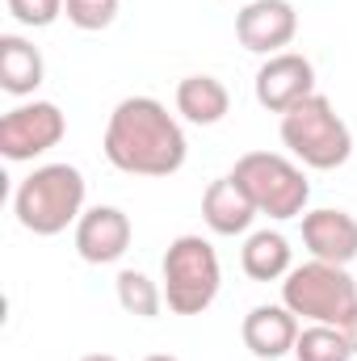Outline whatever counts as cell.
I'll use <instances>...</instances> for the list:
<instances>
[{
    "instance_id": "obj_7",
    "label": "cell",
    "mask_w": 357,
    "mask_h": 361,
    "mask_svg": "<svg viewBox=\"0 0 357 361\" xmlns=\"http://www.w3.org/2000/svg\"><path fill=\"white\" fill-rule=\"evenodd\" d=\"M63 135H68V118L55 101H25L0 118V156L13 164H25L59 147Z\"/></svg>"
},
{
    "instance_id": "obj_9",
    "label": "cell",
    "mask_w": 357,
    "mask_h": 361,
    "mask_svg": "<svg viewBox=\"0 0 357 361\" xmlns=\"http://www.w3.org/2000/svg\"><path fill=\"white\" fill-rule=\"evenodd\" d=\"M257 92V105L269 114H286L294 109L298 101H307L315 92V63L298 51H282V55H269L253 80Z\"/></svg>"
},
{
    "instance_id": "obj_4",
    "label": "cell",
    "mask_w": 357,
    "mask_h": 361,
    "mask_svg": "<svg viewBox=\"0 0 357 361\" xmlns=\"http://www.w3.org/2000/svg\"><path fill=\"white\" fill-rule=\"evenodd\" d=\"M282 302L307 324L345 328L357 315V281L345 265H328L311 257L307 265H294L282 277Z\"/></svg>"
},
{
    "instance_id": "obj_19",
    "label": "cell",
    "mask_w": 357,
    "mask_h": 361,
    "mask_svg": "<svg viewBox=\"0 0 357 361\" xmlns=\"http://www.w3.org/2000/svg\"><path fill=\"white\" fill-rule=\"evenodd\" d=\"M63 17L76 25V30H109L114 17H118V0H68L63 4Z\"/></svg>"
},
{
    "instance_id": "obj_10",
    "label": "cell",
    "mask_w": 357,
    "mask_h": 361,
    "mask_svg": "<svg viewBox=\"0 0 357 361\" xmlns=\"http://www.w3.org/2000/svg\"><path fill=\"white\" fill-rule=\"evenodd\" d=\"M131 240H135V227H131L126 210H118V206H92L76 223V252L89 265L122 261L131 252Z\"/></svg>"
},
{
    "instance_id": "obj_14",
    "label": "cell",
    "mask_w": 357,
    "mask_h": 361,
    "mask_svg": "<svg viewBox=\"0 0 357 361\" xmlns=\"http://www.w3.org/2000/svg\"><path fill=\"white\" fill-rule=\"evenodd\" d=\"M47 80V63L38 47L21 34H0V89L8 97H34Z\"/></svg>"
},
{
    "instance_id": "obj_6",
    "label": "cell",
    "mask_w": 357,
    "mask_h": 361,
    "mask_svg": "<svg viewBox=\"0 0 357 361\" xmlns=\"http://www.w3.org/2000/svg\"><path fill=\"white\" fill-rule=\"evenodd\" d=\"M223 286V265L210 240L177 235L164 252V302L173 315H202Z\"/></svg>"
},
{
    "instance_id": "obj_21",
    "label": "cell",
    "mask_w": 357,
    "mask_h": 361,
    "mask_svg": "<svg viewBox=\"0 0 357 361\" xmlns=\"http://www.w3.org/2000/svg\"><path fill=\"white\" fill-rule=\"evenodd\" d=\"M345 336H349V345H353V357H357V315L345 324Z\"/></svg>"
},
{
    "instance_id": "obj_5",
    "label": "cell",
    "mask_w": 357,
    "mask_h": 361,
    "mask_svg": "<svg viewBox=\"0 0 357 361\" xmlns=\"http://www.w3.org/2000/svg\"><path fill=\"white\" fill-rule=\"evenodd\" d=\"M231 177L244 185V193L253 197L257 214H269L277 223L286 219H303L307 202H311V180L303 173L298 160L282 156V152H244L231 169Z\"/></svg>"
},
{
    "instance_id": "obj_3",
    "label": "cell",
    "mask_w": 357,
    "mask_h": 361,
    "mask_svg": "<svg viewBox=\"0 0 357 361\" xmlns=\"http://www.w3.org/2000/svg\"><path fill=\"white\" fill-rule=\"evenodd\" d=\"M282 143L303 169L315 173H332L353 156V130L324 92H311L307 101L282 114Z\"/></svg>"
},
{
    "instance_id": "obj_12",
    "label": "cell",
    "mask_w": 357,
    "mask_h": 361,
    "mask_svg": "<svg viewBox=\"0 0 357 361\" xmlns=\"http://www.w3.org/2000/svg\"><path fill=\"white\" fill-rule=\"evenodd\" d=\"M303 244L315 261L328 265H353L357 261V219L349 210H307L303 214Z\"/></svg>"
},
{
    "instance_id": "obj_15",
    "label": "cell",
    "mask_w": 357,
    "mask_h": 361,
    "mask_svg": "<svg viewBox=\"0 0 357 361\" xmlns=\"http://www.w3.org/2000/svg\"><path fill=\"white\" fill-rule=\"evenodd\" d=\"M227 109H231V92L223 80H214V76H185L177 85V114L185 122H193V126H214V122H223L227 118Z\"/></svg>"
},
{
    "instance_id": "obj_23",
    "label": "cell",
    "mask_w": 357,
    "mask_h": 361,
    "mask_svg": "<svg viewBox=\"0 0 357 361\" xmlns=\"http://www.w3.org/2000/svg\"><path fill=\"white\" fill-rule=\"evenodd\" d=\"M80 361H118V357H109V353H89V357H80Z\"/></svg>"
},
{
    "instance_id": "obj_1",
    "label": "cell",
    "mask_w": 357,
    "mask_h": 361,
    "mask_svg": "<svg viewBox=\"0 0 357 361\" xmlns=\"http://www.w3.org/2000/svg\"><path fill=\"white\" fill-rule=\"evenodd\" d=\"M105 160L131 177H173L185 169L189 143L181 122L156 97H126L105 122Z\"/></svg>"
},
{
    "instance_id": "obj_8",
    "label": "cell",
    "mask_w": 357,
    "mask_h": 361,
    "mask_svg": "<svg viewBox=\"0 0 357 361\" xmlns=\"http://www.w3.org/2000/svg\"><path fill=\"white\" fill-rule=\"evenodd\" d=\"M298 34V13L290 0H244L236 13V38L253 55H282Z\"/></svg>"
},
{
    "instance_id": "obj_22",
    "label": "cell",
    "mask_w": 357,
    "mask_h": 361,
    "mask_svg": "<svg viewBox=\"0 0 357 361\" xmlns=\"http://www.w3.org/2000/svg\"><path fill=\"white\" fill-rule=\"evenodd\" d=\"M143 361H181V357H173V353H152V357H143Z\"/></svg>"
},
{
    "instance_id": "obj_17",
    "label": "cell",
    "mask_w": 357,
    "mask_h": 361,
    "mask_svg": "<svg viewBox=\"0 0 357 361\" xmlns=\"http://www.w3.org/2000/svg\"><path fill=\"white\" fill-rule=\"evenodd\" d=\"M114 294H118V307L135 319H156L160 307H164V286H156L147 273L139 269H122L114 281Z\"/></svg>"
},
{
    "instance_id": "obj_20",
    "label": "cell",
    "mask_w": 357,
    "mask_h": 361,
    "mask_svg": "<svg viewBox=\"0 0 357 361\" xmlns=\"http://www.w3.org/2000/svg\"><path fill=\"white\" fill-rule=\"evenodd\" d=\"M63 4H68V0H4V8H8L21 25H30V30L55 25V21L63 17Z\"/></svg>"
},
{
    "instance_id": "obj_16",
    "label": "cell",
    "mask_w": 357,
    "mask_h": 361,
    "mask_svg": "<svg viewBox=\"0 0 357 361\" xmlns=\"http://www.w3.org/2000/svg\"><path fill=\"white\" fill-rule=\"evenodd\" d=\"M294 257H290V240L282 235V231H253L248 240H244V248H240V265L244 273L253 277V281H282L286 273L294 269L290 265Z\"/></svg>"
},
{
    "instance_id": "obj_18",
    "label": "cell",
    "mask_w": 357,
    "mask_h": 361,
    "mask_svg": "<svg viewBox=\"0 0 357 361\" xmlns=\"http://www.w3.org/2000/svg\"><path fill=\"white\" fill-rule=\"evenodd\" d=\"M294 361H353V345H349L345 328L307 324L294 341Z\"/></svg>"
},
{
    "instance_id": "obj_2",
    "label": "cell",
    "mask_w": 357,
    "mask_h": 361,
    "mask_svg": "<svg viewBox=\"0 0 357 361\" xmlns=\"http://www.w3.org/2000/svg\"><path fill=\"white\" fill-rule=\"evenodd\" d=\"M85 173L76 164H42L17 185L13 214L30 235H59L85 214Z\"/></svg>"
},
{
    "instance_id": "obj_13",
    "label": "cell",
    "mask_w": 357,
    "mask_h": 361,
    "mask_svg": "<svg viewBox=\"0 0 357 361\" xmlns=\"http://www.w3.org/2000/svg\"><path fill=\"white\" fill-rule=\"evenodd\" d=\"M253 219H257V206H253V197L244 193V185L231 173L206 185V193H202V223L214 235H244L253 227Z\"/></svg>"
},
{
    "instance_id": "obj_11",
    "label": "cell",
    "mask_w": 357,
    "mask_h": 361,
    "mask_svg": "<svg viewBox=\"0 0 357 361\" xmlns=\"http://www.w3.org/2000/svg\"><path fill=\"white\" fill-rule=\"evenodd\" d=\"M298 332H303V328H298V315H294L286 302H261V307H253V311L244 315V328H240L244 349L261 361L290 357Z\"/></svg>"
}]
</instances>
